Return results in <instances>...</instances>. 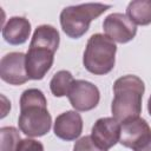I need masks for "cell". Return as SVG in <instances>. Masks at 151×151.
Wrapping results in <instances>:
<instances>
[{
  "instance_id": "6da1fadb",
  "label": "cell",
  "mask_w": 151,
  "mask_h": 151,
  "mask_svg": "<svg viewBox=\"0 0 151 151\" xmlns=\"http://www.w3.org/2000/svg\"><path fill=\"white\" fill-rule=\"evenodd\" d=\"M19 130L28 137H42L50 132L52 117L47 110V100L42 91L28 88L20 97Z\"/></svg>"
},
{
  "instance_id": "7a4b0ae2",
  "label": "cell",
  "mask_w": 151,
  "mask_h": 151,
  "mask_svg": "<svg viewBox=\"0 0 151 151\" xmlns=\"http://www.w3.org/2000/svg\"><path fill=\"white\" fill-rule=\"evenodd\" d=\"M145 92L144 81L133 74L118 78L113 84V100L111 104L112 117L120 124L138 118L142 113V99Z\"/></svg>"
},
{
  "instance_id": "3957f363",
  "label": "cell",
  "mask_w": 151,
  "mask_h": 151,
  "mask_svg": "<svg viewBox=\"0 0 151 151\" xmlns=\"http://www.w3.org/2000/svg\"><path fill=\"white\" fill-rule=\"evenodd\" d=\"M116 53V42L105 34L96 33L87 40L83 55L84 67L96 76L107 74L114 67Z\"/></svg>"
},
{
  "instance_id": "277c9868",
  "label": "cell",
  "mask_w": 151,
  "mask_h": 151,
  "mask_svg": "<svg viewBox=\"0 0 151 151\" xmlns=\"http://www.w3.org/2000/svg\"><path fill=\"white\" fill-rule=\"evenodd\" d=\"M111 6L100 2H86L65 7L60 13V25L64 33L72 38H81L90 28L92 20L100 17Z\"/></svg>"
},
{
  "instance_id": "5b68a950",
  "label": "cell",
  "mask_w": 151,
  "mask_h": 151,
  "mask_svg": "<svg viewBox=\"0 0 151 151\" xmlns=\"http://www.w3.org/2000/svg\"><path fill=\"white\" fill-rule=\"evenodd\" d=\"M55 52L53 48L46 46L29 44L26 53V71L28 78L32 80H41L52 67Z\"/></svg>"
},
{
  "instance_id": "8992f818",
  "label": "cell",
  "mask_w": 151,
  "mask_h": 151,
  "mask_svg": "<svg viewBox=\"0 0 151 151\" xmlns=\"http://www.w3.org/2000/svg\"><path fill=\"white\" fill-rule=\"evenodd\" d=\"M68 100L76 111H91L99 104V88L87 80H74L68 94Z\"/></svg>"
},
{
  "instance_id": "52a82bcc",
  "label": "cell",
  "mask_w": 151,
  "mask_h": 151,
  "mask_svg": "<svg viewBox=\"0 0 151 151\" xmlns=\"http://www.w3.org/2000/svg\"><path fill=\"white\" fill-rule=\"evenodd\" d=\"M103 29L107 38L114 42L126 44L137 34V26L123 13H111L103 21Z\"/></svg>"
},
{
  "instance_id": "ba28073f",
  "label": "cell",
  "mask_w": 151,
  "mask_h": 151,
  "mask_svg": "<svg viewBox=\"0 0 151 151\" xmlns=\"http://www.w3.org/2000/svg\"><path fill=\"white\" fill-rule=\"evenodd\" d=\"M0 78L9 85H22L29 80L26 71V54L11 52L0 60Z\"/></svg>"
},
{
  "instance_id": "9c48e42d",
  "label": "cell",
  "mask_w": 151,
  "mask_h": 151,
  "mask_svg": "<svg viewBox=\"0 0 151 151\" xmlns=\"http://www.w3.org/2000/svg\"><path fill=\"white\" fill-rule=\"evenodd\" d=\"M122 124L113 117L99 118L92 126L91 137L103 149L109 150L119 143Z\"/></svg>"
},
{
  "instance_id": "30bf717a",
  "label": "cell",
  "mask_w": 151,
  "mask_h": 151,
  "mask_svg": "<svg viewBox=\"0 0 151 151\" xmlns=\"http://www.w3.org/2000/svg\"><path fill=\"white\" fill-rule=\"evenodd\" d=\"M54 134L66 142L76 140L83 132V118L78 111H66L60 113L53 125Z\"/></svg>"
},
{
  "instance_id": "8fae6325",
  "label": "cell",
  "mask_w": 151,
  "mask_h": 151,
  "mask_svg": "<svg viewBox=\"0 0 151 151\" xmlns=\"http://www.w3.org/2000/svg\"><path fill=\"white\" fill-rule=\"evenodd\" d=\"M150 136H151L150 125L145 119L138 117L122 123L119 143L125 147L134 150L136 146H138Z\"/></svg>"
},
{
  "instance_id": "7c38bea8",
  "label": "cell",
  "mask_w": 151,
  "mask_h": 151,
  "mask_svg": "<svg viewBox=\"0 0 151 151\" xmlns=\"http://www.w3.org/2000/svg\"><path fill=\"white\" fill-rule=\"evenodd\" d=\"M31 34V22L25 17H12L2 26V38L9 45H22Z\"/></svg>"
},
{
  "instance_id": "4fadbf2b",
  "label": "cell",
  "mask_w": 151,
  "mask_h": 151,
  "mask_svg": "<svg viewBox=\"0 0 151 151\" xmlns=\"http://www.w3.org/2000/svg\"><path fill=\"white\" fill-rule=\"evenodd\" d=\"M126 15L134 25L151 24V0H133L127 5Z\"/></svg>"
},
{
  "instance_id": "5bb4252c",
  "label": "cell",
  "mask_w": 151,
  "mask_h": 151,
  "mask_svg": "<svg viewBox=\"0 0 151 151\" xmlns=\"http://www.w3.org/2000/svg\"><path fill=\"white\" fill-rule=\"evenodd\" d=\"M73 83L74 78L72 73L66 70H60L52 77L50 81V90L54 97H65L68 94Z\"/></svg>"
},
{
  "instance_id": "9a60e30c",
  "label": "cell",
  "mask_w": 151,
  "mask_h": 151,
  "mask_svg": "<svg viewBox=\"0 0 151 151\" xmlns=\"http://www.w3.org/2000/svg\"><path fill=\"white\" fill-rule=\"evenodd\" d=\"M20 140L19 131L14 126H4L0 129V151H17Z\"/></svg>"
},
{
  "instance_id": "2e32d148",
  "label": "cell",
  "mask_w": 151,
  "mask_h": 151,
  "mask_svg": "<svg viewBox=\"0 0 151 151\" xmlns=\"http://www.w3.org/2000/svg\"><path fill=\"white\" fill-rule=\"evenodd\" d=\"M73 151H107V150L100 147L92 139L91 136H84L76 142L73 146Z\"/></svg>"
},
{
  "instance_id": "e0dca14e",
  "label": "cell",
  "mask_w": 151,
  "mask_h": 151,
  "mask_svg": "<svg viewBox=\"0 0 151 151\" xmlns=\"http://www.w3.org/2000/svg\"><path fill=\"white\" fill-rule=\"evenodd\" d=\"M17 151H44V145L39 140L32 138H25L19 142L17 146Z\"/></svg>"
},
{
  "instance_id": "ac0fdd59",
  "label": "cell",
  "mask_w": 151,
  "mask_h": 151,
  "mask_svg": "<svg viewBox=\"0 0 151 151\" xmlns=\"http://www.w3.org/2000/svg\"><path fill=\"white\" fill-rule=\"evenodd\" d=\"M134 151H151V136L134 147Z\"/></svg>"
},
{
  "instance_id": "d6986e66",
  "label": "cell",
  "mask_w": 151,
  "mask_h": 151,
  "mask_svg": "<svg viewBox=\"0 0 151 151\" xmlns=\"http://www.w3.org/2000/svg\"><path fill=\"white\" fill-rule=\"evenodd\" d=\"M147 111H149V114L151 116V96H150V98L147 100Z\"/></svg>"
}]
</instances>
